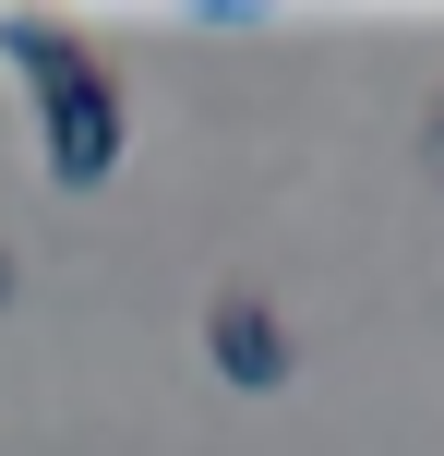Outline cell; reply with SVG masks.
Instances as JSON below:
<instances>
[{
	"instance_id": "1",
	"label": "cell",
	"mask_w": 444,
	"mask_h": 456,
	"mask_svg": "<svg viewBox=\"0 0 444 456\" xmlns=\"http://www.w3.org/2000/svg\"><path fill=\"white\" fill-rule=\"evenodd\" d=\"M0 48H12L24 85H36V157H48V181H61V192H96L120 168V133H133V120H120L109 48L72 37V24H48V12H12Z\"/></svg>"
},
{
	"instance_id": "2",
	"label": "cell",
	"mask_w": 444,
	"mask_h": 456,
	"mask_svg": "<svg viewBox=\"0 0 444 456\" xmlns=\"http://www.w3.org/2000/svg\"><path fill=\"white\" fill-rule=\"evenodd\" d=\"M205 361H216V385H240V396H277L288 372H301V348H288V313L264 289H216L205 300Z\"/></svg>"
},
{
	"instance_id": "3",
	"label": "cell",
	"mask_w": 444,
	"mask_h": 456,
	"mask_svg": "<svg viewBox=\"0 0 444 456\" xmlns=\"http://www.w3.org/2000/svg\"><path fill=\"white\" fill-rule=\"evenodd\" d=\"M0 313H12V240H0Z\"/></svg>"
}]
</instances>
